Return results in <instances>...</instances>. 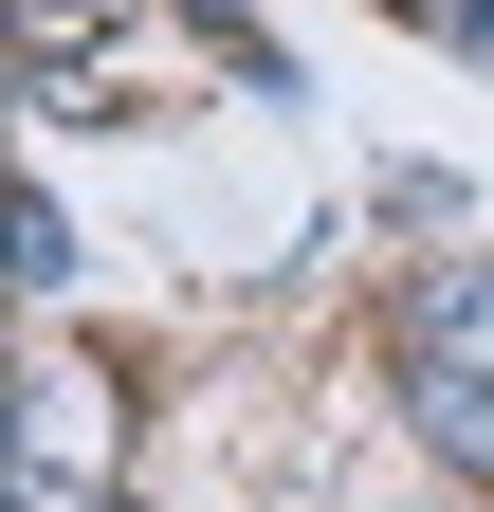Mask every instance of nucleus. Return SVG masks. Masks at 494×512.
<instances>
[{
    "label": "nucleus",
    "mask_w": 494,
    "mask_h": 512,
    "mask_svg": "<svg viewBox=\"0 0 494 512\" xmlns=\"http://www.w3.org/2000/svg\"><path fill=\"white\" fill-rule=\"evenodd\" d=\"M110 476H129V384L37 348L19 366V476H0V512H110Z\"/></svg>",
    "instance_id": "1"
},
{
    "label": "nucleus",
    "mask_w": 494,
    "mask_h": 512,
    "mask_svg": "<svg viewBox=\"0 0 494 512\" xmlns=\"http://www.w3.org/2000/svg\"><path fill=\"white\" fill-rule=\"evenodd\" d=\"M403 348H440V366H494V256H440V275H421Z\"/></svg>",
    "instance_id": "3"
},
{
    "label": "nucleus",
    "mask_w": 494,
    "mask_h": 512,
    "mask_svg": "<svg viewBox=\"0 0 494 512\" xmlns=\"http://www.w3.org/2000/svg\"><path fill=\"white\" fill-rule=\"evenodd\" d=\"M458 37H476V55H494V0H476V19H458Z\"/></svg>",
    "instance_id": "6"
},
{
    "label": "nucleus",
    "mask_w": 494,
    "mask_h": 512,
    "mask_svg": "<svg viewBox=\"0 0 494 512\" xmlns=\"http://www.w3.org/2000/svg\"><path fill=\"white\" fill-rule=\"evenodd\" d=\"M421 19H476V0H421Z\"/></svg>",
    "instance_id": "7"
},
{
    "label": "nucleus",
    "mask_w": 494,
    "mask_h": 512,
    "mask_svg": "<svg viewBox=\"0 0 494 512\" xmlns=\"http://www.w3.org/2000/svg\"><path fill=\"white\" fill-rule=\"evenodd\" d=\"M403 421L440 439V458L494 494V366H440V348H403Z\"/></svg>",
    "instance_id": "2"
},
{
    "label": "nucleus",
    "mask_w": 494,
    "mask_h": 512,
    "mask_svg": "<svg viewBox=\"0 0 494 512\" xmlns=\"http://www.w3.org/2000/svg\"><path fill=\"white\" fill-rule=\"evenodd\" d=\"M0 238H19V293H74V220H55V183H19Z\"/></svg>",
    "instance_id": "4"
},
{
    "label": "nucleus",
    "mask_w": 494,
    "mask_h": 512,
    "mask_svg": "<svg viewBox=\"0 0 494 512\" xmlns=\"http://www.w3.org/2000/svg\"><path fill=\"white\" fill-rule=\"evenodd\" d=\"M92 19H129V0H19V37H37V74H55V55H74Z\"/></svg>",
    "instance_id": "5"
}]
</instances>
